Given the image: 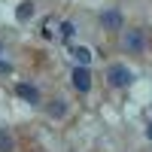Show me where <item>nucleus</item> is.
Returning a JSON list of instances; mask_svg holds the SVG:
<instances>
[{"instance_id":"1","label":"nucleus","mask_w":152,"mask_h":152,"mask_svg":"<svg viewBox=\"0 0 152 152\" xmlns=\"http://www.w3.org/2000/svg\"><path fill=\"white\" fill-rule=\"evenodd\" d=\"M107 79H110V85H113V88H125V85H131L134 73L125 67V64H113V67L107 70Z\"/></svg>"},{"instance_id":"8","label":"nucleus","mask_w":152,"mask_h":152,"mask_svg":"<svg viewBox=\"0 0 152 152\" xmlns=\"http://www.w3.org/2000/svg\"><path fill=\"white\" fill-rule=\"evenodd\" d=\"M67 107H64V100H52V107H49V116H64Z\"/></svg>"},{"instance_id":"4","label":"nucleus","mask_w":152,"mask_h":152,"mask_svg":"<svg viewBox=\"0 0 152 152\" xmlns=\"http://www.w3.org/2000/svg\"><path fill=\"white\" fill-rule=\"evenodd\" d=\"M15 94L24 97L28 104H37V100H40V91H37L34 85H28V82H18V85H15Z\"/></svg>"},{"instance_id":"3","label":"nucleus","mask_w":152,"mask_h":152,"mask_svg":"<svg viewBox=\"0 0 152 152\" xmlns=\"http://www.w3.org/2000/svg\"><path fill=\"white\" fill-rule=\"evenodd\" d=\"M125 49L134 55H140L143 49H146V40H143V31H128L125 34Z\"/></svg>"},{"instance_id":"10","label":"nucleus","mask_w":152,"mask_h":152,"mask_svg":"<svg viewBox=\"0 0 152 152\" xmlns=\"http://www.w3.org/2000/svg\"><path fill=\"white\" fill-rule=\"evenodd\" d=\"M61 37H64V40H70V37H73V24H70V21L61 24Z\"/></svg>"},{"instance_id":"2","label":"nucleus","mask_w":152,"mask_h":152,"mask_svg":"<svg viewBox=\"0 0 152 152\" xmlns=\"http://www.w3.org/2000/svg\"><path fill=\"white\" fill-rule=\"evenodd\" d=\"M70 79H73V88H76V91H88V88H91V73H88V64H79V67L73 70Z\"/></svg>"},{"instance_id":"12","label":"nucleus","mask_w":152,"mask_h":152,"mask_svg":"<svg viewBox=\"0 0 152 152\" xmlns=\"http://www.w3.org/2000/svg\"><path fill=\"white\" fill-rule=\"evenodd\" d=\"M146 137H149V140H152V122H149V128H146Z\"/></svg>"},{"instance_id":"9","label":"nucleus","mask_w":152,"mask_h":152,"mask_svg":"<svg viewBox=\"0 0 152 152\" xmlns=\"http://www.w3.org/2000/svg\"><path fill=\"white\" fill-rule=\"evenodd\" d=\"M31 15H34V3H21V6H18V21L31 18Z\"/></svg>"},{"instance_id":"5","label":"nucleus","mask_w":152,"mask_h":152,"mask_svg":"<svg viewBox=\"0 0 152 152\" xmlns=\"http://www.w3.org/2000/svg\"><path fill=\"white\" fill-rule=\"evenodd\" d=\"M100 21H104V28H110V31H119L122 28V15L116 9H107L104 15H100Z\"/></svg>"},{"instance_id":"7","label":"nucleus","mask_w":152,"mask_h":152,"mask_svg":"<svg viewBox=\"0 0 152 152\" xmlns=\"http://www.w3.org/2000/svg\"><path fill=\"white\" fill-rule=\"evenodd\" d=\"M0 152H12V137L3 128H0Z\"/></svg>"},{"instance_id":"6","label":"nucleus","mask_w":152,"mask_h":152,"mask_svg":"<svg viewBox=\"0 0 152 152\" xmlns=\"http://www.w3.org/2000/svg\"><path fill=\"white\" fill-rule=\"evenodd\" d=\"M73 58H76V64H88V61H91V52H88L85 46H79V49H73Z\"/></svg>"},{"instance_id":"11","label":"nucleus","mask_w":152,"mask_h":152,"mask_svg":"<svg viewBox=\"0 0 152 152\" xmlns=\"http://www.w3.org/2000/svg\"><path fill=\"white\" fill-rule=\"evenodd\" d=\"M12 67H9V61H0V73H9Z\"/></svg>"}]
</instances>
